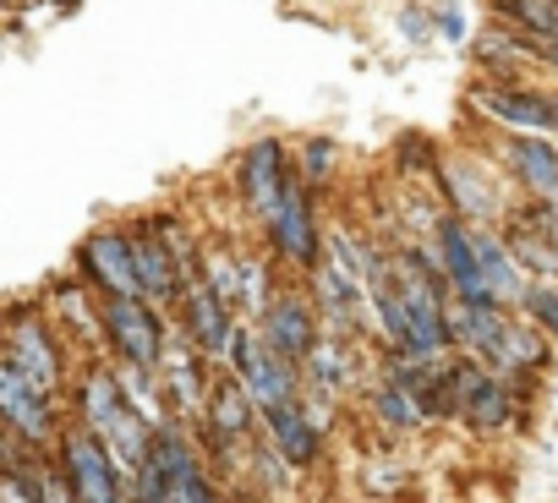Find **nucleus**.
Returning a JSON list of instances; mask_svg holds the SVG:
<instances>
[{"mask_svg": "<svg viewBox=\"0 0 558 503\" xmlns=\"http://www.w3.org/2000/svg\"><path fill=\"white\" fill-rule=\"evenodd\" d=\"M77 421L99 438V449L116 459V470H126V476H132V470L143 465L148 438H154V421L126 400V389H121L116 367L94 361V367L77 378Z\"/></svg>", "mask_w": 558, "mask_h": 503, "instance_id": "1", "label": "nucleus"}, {"mask_svg": "<svg viewBox=\"0 0 558 503\" xmlns=\"http://www.w3.org/2000/svg\"><path fill=\"white\" fill-rule=\"evenodd\" d=\"M56 465L66 470L77 503H132V476L116 470V459L99 449V438H94L83 421H72V427L61 432Z\"/></svg>", "mask_w": 558, "mask_h": 503, "instance_id": "2", "label": "nucleus"}, {"mask_svg": "<svg viewBox=\"0 0 558 503\" xmlns=\"http://www.w3.org/2000/svg\"><path fill=\"white\" fill-rule=\"evenodd\" d=\"M230 372H235V383L246 389V400H252L257 410H274V405L302 400V372H296V361H286L257 329H235Z\"/></svg>", "mask_w": 558, "mask_h": 503, "instance_id": "3", "label": "nucleus"}, {"mask_svg": "<svg viewBox=\"0 0 558 503\" xmlns=\"http://www.w3.org/2000/svg\"><path fill=\"white\" fill-rule=\"evenodd\" d=\"M99 334L110 340L116 361L132 367H159V345H165V318L148 296H105L99 307Z\"/></svg>", "mask_w": 558, "mask_h": 503, "instance_id": "4", "label": "nucleus"}, {"mask_svg": "<svg viewBox=\"0 0 558 503\" xmlns=\"http://www.w3.org/2000/svg\"><path fill=\"white\" fill-rule=\"evenodd\" d=\"M7 361H12L39 394H50V400L66 389V356H61V340H56L50 318L34 312V307L12 312V323H7Z\"/></svg>", "mask_w": 558, "mask_h": 503, "instance_id": "5", "label": "nucleus"}, {"mask_svg": "<svg viewBox=\"0 0 558 503\" xmlns=\"http://www.w3.org/2000/svg\"><path fill=\"white\" fill-rule=\"evenodd\" d=\"M263 230H268L279 258L296 263V269H313L324 258V235H318V219H313V192H307V181L296 170H291L286 192H279V208L268 213Z\"/></svg>", "mask_w": 558, "mask_h": 503, "instance_id": "6", "label": "nucleus"}, {"mask_svg": "<svg viewBox=\"0 0 558 503\" xmlns=\"http://www.w3.org/2000/svg\"><path fill=\"white\" fill-rule=\"evenodd\" d=\"M126 241H132V263H137V285H143V296H148V302H175L181 285L192 280L186 252H181L154 219L132 224Z\"/></svg>", "mask_w": 558, "mask_h": 503, "instance_id": "7", "label": "nucleus"}, {"mask_svg": "<svg viewBox=\"0 0 558 503\" xmlns=\"http://www.w3.org/2000/svg\"><path fill=\"white\" fill-rule=\"evenodd\" d=\"M471 110H482L504 132H531V137L558 132L553 94H531V88H514V83H482V88H471Z\"/></svg>", "mask_w": 558, "mask_h": 503, "instance_id": "8", "label": "nucleus"}, {"mask_svg": "<svg viewBox=\"0 0 558 503\" xmlns=\"http://www.w3.org/2000/svg\"><path fill=\"white\" fill-rule=\"evenodd\" d=\"M175 302H181V334H186L214 367H230V351H235V318H230V307H225L208 285H197V280H186Z\"/></svg>", "mask_w": 558, "mask_h": 503, "instance_id": "9", "label": "nucleus"}, {"mask_svg": "<svg viewBox=\"0 0 558 503\" xmlns=\"http://www.w3.org/2000/svg\"><path fill=\"white\" fill-rule=\"evenodd\" d=\"M203 427H208L214 454H225V449H235V443H246V438L257 432V405L246 400V389L235 383L230 367L208 372V389H203Z\"/></svg>", "mask_w": 558, "mask_h": 503, "instance_id": "10", "label": "nucleus"}, {"mask_svg": "<svg viewBox=\"0 0 558 503\" xmlns=\"http://www.w3.org/2000/svg\"><path fill=\"white\" fill-rule=\"evenodd\" d=\"M0 421H7V432L17 443H28V449H39V443L56 438V405H50V394H39L7 356H0Z\"/></svg>", "mask_w": 558, "mask_h": 503, "instance_id": "11", "label": "nucleus"}, {"mask_svg": "<svg viewBox=\"0 0 558 503\" xmlns=\"http://www.w3.org/2000/svg\"><path fill=\"white\" fill-rule=\"evenodd\" d=\"M257 334H263L279 356H286V361H302V356L313 351V340H318L313 296H302V291H279V296H268L263 312H257Z\"/></svg>", "mask_w": 558, "mask_h": 503, "instance_id": "12", "label": "nucleus"}, {"mask_svg": "<svg viewBox=\"0 0 558 503\" xmlns=\"http://www.w3.org/2000/svg\"><path fill=\"white\" fill-rule=\"evenodd\" d=\"M77 263H83V274L94 280L99 296H143L126 230H94L83 241V252H77Z\"/></svg>", "mask_w": 558, "mask_h": 503, "instance_id": "13", "label": "nucleus"}, {"mask_svg": "<svg viewBox=\"0 0 558 503\" xmlns=\"http://www.w3.org/2000/svg\"><path fill=\"white\" fill-rule=\"evenodd\" d=\"M291 181V154L279 148L274 137H257L246 154H241V197L246 208L257 213V224H268V213L279 208V192Z\"/></svg>", "mask_w": 558, "mask_h": 503, "instance_id": "14", "label": "nucleus"}, {"mask_svg": "<svg viewBox=\"0 0 558 503\" xmlns=\"http://www.w3.org/2000/svg\"><path fill=\"white\" fill-rule=\"evenodd\" d=\"M438 181H444V197L454 203V213L465 224H487V219H504V203H498V186L476 170V159L465 154H444L438 159Z\"/></svg>", "mask_w": 558, "mask_h": 503, "instance_id": "15", "label": "nucleus"}, {"mask_svg": "<svg viewBox=\"0 0 558 503\" xmlns=\"http://www.w3.org/2000/svg\"><path fill=\"white\" fill-rule=\"evenodd\" d=\"M504 164H509V175L531 192V203L558 208V148H553L547 137L509 132V137H504Z\"/></svg>", "mask_w": 558, "mask_h": 503, "instance_id": "16", "label": "nucleus"}, {"mask_svg": "<svg viewBox=\"0 0 558 503\" xmlns=\"http://www.w3.org/2000/svg\"><path fill=\"white\" fill-rule=\"evenodd\" d=\"M509 323V307L504 302H465V296H444V329H449V345H460L465 356L487 361V351L498 345Z\"/></svg>", "mask_w": 558, "mask_h": 503, "instance_id": "17", "label": "nucleus"}, {"mask_svg": "<svg viewBox=\"0 0 558 503\" xmlns=\"http://www.w3.org/2000/svg\"><path fill=\"white\" fill-rule=\"evenodd\" d=\"M263 432H268V449H274L279 459H286L291 470H307V465L318 459V449H324L318 421H313V410H307L302 400L263 410Z\"/></svg>", "mask_w": 558, "mask_h": 503, "instance_id": "18", "label": "nucleus"}, {"mask_svg": "<svg viewBox=\"0 0 558 503\" xmlns=\"http://www.w3.org/2000/svg\"><path fill=\"white\" fill-rule=\"evenodd\" d=\"M547 345H553V340H547L531 318H525V323H520V318H509V323H504V334H498V345L487 351V367H493L498 378H509V383H514L520 372H542V367H547Z\"/></svg>", "mask_w": 558, "mask_h": 503, "instance_id": "19", "label": "nucleus"}, {"mask_svg": "<svg viewBox=\"0 0 558 503\" xmlns=\"http://www.w3.org/2000/svg\"><path fill=\"white\" fill-rule=\"evenodd\" d=\"M471 252H476V274H482V285L493 291V302L514 307V302H520V291H525V274H520V263L509 258L504 235H493V230L471 224Z\"/></svg>", "mask_w": 558, "mask_h": 503, "instance_id": "20", "label": "nucleus"}, {"mask_svg": "<svg viewBox=\"0 0 558 503\" xmlns=\"http://www.w3.org/2000/svg\"><path fill=\"white\" fill-rule=\"evenodd\" d=\"M460 421H465L471 432H504V427L514 421V383L498 378V372H487L482 389L460 405Z\"/></svg>", "mask_w": 558, "mask_h": 503, "instance_id": "21", "label": "nucleus"}, {"mask_svg": "<svg viewBox=\"0 0 558 503\" xmlns=\"http://www.w3.org/2000/svg\"><path fill=\"white\" fill-rule=\"evenodd\" d=\"M307 367V383H318L324 394H340L351 383V351H345V334H318L313 351L296 361Z\"/></svg>", "mask_w": 558, "mask_h": 503, "instance_id": "22", "label": "nucleus"}, {"mask_svg": "<svg viewBox=\"0 0 558 503\" xmlns=\"http://www.w3.org/2000/svg\"><path fill=\"white\" fill-rule=\"evenodd\" d=\"M493 12L504 17L509 34H520L525 45H542L558 34V0H493Z\"/></svg>", "mask_w": 558, "mask_h": 503, "instance_id": "23", "label": "nucleus"}, {"mask_svg": "<svg viewBox=\"0 0 558 503\" xmlns=\"http://www.w3.org/2000/svg\"><path fill=\"white\" fill-rule=\"evenodd\" d=\"M373 410H378V421H384V427H395V432H411V427H422V421H427V410H422L400 383H389V378L373 389Z\"/></svg>", "mask_w": 558, "mask_h": 503, "instance_id": "24", "label": "nucleus"}, {"mask_svg": "<svg viewBox=\"0 0 558 503\" xmlns=\"http://www.w3.org/2000/svg\"><path fill=\"white\" fill-rule=\"evenodd\" d=\"M547 340H558V280H525L520 302H514Z\"/></svg>", "mask_w": 558, "mask_h": 503, "instance_id": "25", "label": "nucleus"}, {"mask_svg": "<svg viewBox=\"0 0 558 503\" xmlns=\"http://www.w3.org/2000/svg\"><path fill=\"white\" fill-rule=\"evenodd\" d=\"M235 302H241L246 312H263V302H268V269H263V263L235 258Z\"/></svg>", "mask_w": 558, "mask_h": 503, "instance_id": "26", "label": "nucleus"}, {"mask_svg": "<svg viewBox=\"0 0 558 503\" xmlns=\"http://www.w3.org/2000/svg\"><path fill=\"white\" fill-rule=\"evenodd\" d=\"M165 503H225V498H219V487L208 481V470L192 465L186 476H175V487L165 492Z\"/></svg>", "mask_w": 558, "mask_h": 503, "instance_id": "27", "label": "nucleus"}, {"mask_svg": "<svg viewBox=\"0 0 558 503\" xmlns=\"http://www.w3.org/2000/svg\"><path fill=\"white\" fill-rule=\"evenodd\" d=\"M335 159H340V148H335L329 137H313V143L302 148V181H324V175L335 170Z\"/></svg>", "mask_w": 558, "mask_h": 503, "instance_id": "28", "label": "nucleus"}, {"mask_svg": "<svg viewBox=\"0 0 558 503\" xmlns=\"http://www.w3.org/2000/svg\"><path fill=\"white\" fill-rule=\"evenodd\" d=\"M0 503H39V492H34V481H28V465H23V459L0 470Z\"/></svg>", "mask_w": 558, "mask_h": 503, "instance_id": "29", "label": "nucleus"}, {"mask_svg": "<svg viewBox=\"0 0 558 503\" xmlns=\"http://www.w3.org/2000/svg\"><path fill=\"white\" fill-rule=\"evenodd\" d=\"M438 34H444V39H465V17H460L454 7H444V12H438Z\"/></svg>", "mask_w": 558, "mask_h": 503, "instance_id": "30", "label": "nucleus"}, {"mask_svg": "<svg viewBox=\"0 0 558 503\" xmlns=\"http://www.w3.org/2000/svg\"><path fill=\"white\" fill-rule=\"evenodd\" d=\"M400 28H405V39H427V12H416V7H411V12L400 17Z\"/></svg>", "mask_w": 558, "mask_h": 503, "instance_id": "31", "label": "nucleus"}, {"mask_svg": "<svg viewBox=\"0 0 558 503\" xmlns=\"http://www.w3.org/2000/svg\"><path fill=\"white\" fill-rule=\"evenodd\" d=\"M12 449H17V438L7 432V421H0V470H7V465H17V459H12Z\"/></svg>", "mask_w": 558, "mask_h": 503, "instance_id": "32", "label": "nucleus"}]
</instances>
